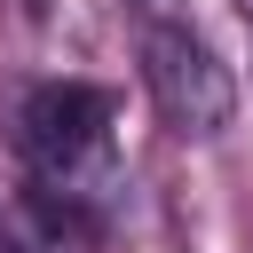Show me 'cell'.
<instances>
[{"mask_svg": "<svg viewBox=\"0 0 253 253\" xmlns=\"http://www.w3.org/2000/svg\"><path fill=\"white\" fill-rule=\"evenodd\" d=\"M16 142L32 166V198L55 229H103L119 213V158H111V95L95 79H40L16 103Z\"/></svg>", "mask_w": 253, "mask_h": 253, "instance_id": "obj_1", "label": "cell"}, {"mask_svg": "<svg viewBox=\"0 0 253 253\" xmlns=\"http://www.w3.org/2000/svg\"><path fill=\"white\" fill-rule=\"evenodd\" d=\"M142 87L158 103V119L190 142L221 134L229 111H237V79L229 63L213 55V40L190 24V16H150L142 24Z\"/></svg>", "mask_w": 253, "mask_h": 253, "instance_id": "obj_2", "label": "cell"}, {"mask_svg": "<svg viewBox=\"0 0 253 253\" xmlns=\"http://www.w3.org/2000/svg\"><path fill=\"white\" fill-rule=\"evenodd\" d=\"M126 8H134V24H150V16H190L182 0H126Z\"/></svg>", "mask_w": 253, "mask_h": 253, "instance_id": "obj_3", "label": "cell"}, {"mask_svg": "<svg viewBox=\"0 0 253 253\" xmlns=\"http://www.w3.org/2000/svg\"><path fill=\"white\" fill-rule=\"evenodd\" d=\"M0 253H24V245H16V229H8V221H0Z\"/></svg>", "mask_w": 253, "mask_h": 253, "instance_id": "obj_4", "label": "cell"}, {"mask_svg": "<svg viewBox=\"0 0 253 253\" xmlns=\"http://www.w3.org/2000/svg\"><path fill=\"white\" fill-rule=\"evenodd\" d=\"M24 8H32V16H47V0H24Z\"/></svg>", "mask_w": 253, "mask_h": 253, "instance_id": "obj_5", "label": "cell"}, {"mask_svg": "<svg viewBox=\"0 0 253 253\" xmlns=\"http://www.w3.org/2000/svg\"><path fill=\"white\" fill-rule=\"evenodd\" d=\"M237 8H245V16H253V0H237Z\"/></svg>", "mask_w": 253, "mask_h": 253, "instance_id": "obj_6", "label": "cell"}]
</instances>
